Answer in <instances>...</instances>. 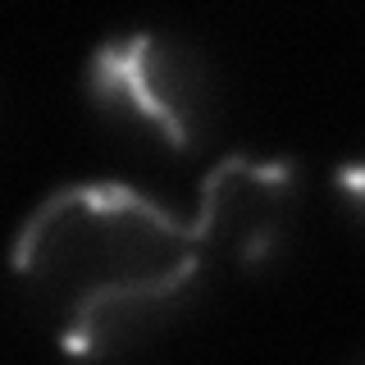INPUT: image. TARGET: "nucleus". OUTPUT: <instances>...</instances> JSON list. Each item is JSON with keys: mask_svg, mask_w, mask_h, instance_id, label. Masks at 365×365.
<instances>
[{"mask_svg": "<svg viewBox=\"0 0 365 365\" xmlns=\"http://www.w3.org/2000/svg\"><path fill=\"white\" fill-rule=\"evenodd\" d=\"M338 192L351 201V210L365 220V160H361V165H342L338 169Z\"/></svg>", "mask_w": 365, "mask_h": 365, "instance_id": "20e7f679", "label": "nucleus"}, {"mask_svg": "<svg viewBox=\"0 0 365 365\" xmlns=\"http://www.w3.org/2000/svg\"><path fill=\"white\" fill-rule=\"evenodd\" d=\"M292 201H297V169L288 160L224 155L205 174L197 215H192L205 260L228 256L237 265H260L283 237Z\"/></svg>", "mask_w": 365, "mask_h": 365, "instance_id": "7ed1b4c3", "label": "nucleus"}, {"mask_svg": "<svg viewBox=\"0 0 365 365\" xmlns=\"http://www.w3.org/2000/svg\"><path fill=\"white\" fill-rule=\"evenodd\" d=\"M87 91L114 119L155 133L169 151H192L210 114V78L192 46L165 32H119L87 64Z\"/></svg>", "mask_w": 365, "mask_h": 365, "instance_id": "f03ea898", "label": "nucleus"}, {"mask_svg": "<svg viewBox=\"0 0 365 365\" xmlns=\"http://www.w3.org/2000/svg\"><path fill=\"white\" fill-rule=\"evenodd\" d=\"M68 351L142 334L197 283L201 237L128 182H73L23 220L9 256Z\"/></svg>", "mask_w": 365, "mask_h": 365, "instance_id": "f257e3e1", "label": "nucleus"}]
</instances>
